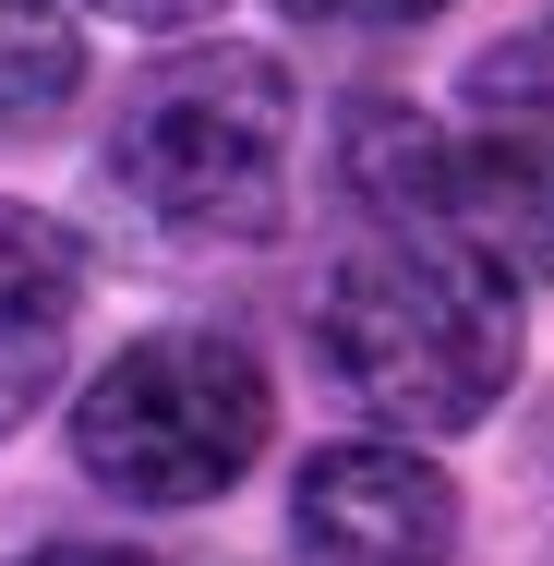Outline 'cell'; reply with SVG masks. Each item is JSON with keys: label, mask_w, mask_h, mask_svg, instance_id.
Listing matches in <instances>:
<instances>
[{"label": "cell", "mask_w": 554, "mask_h": 566, "mask_svg": "<svg viewBox=\"0 0 554 566\" xmlns=\"http://www.w3.org/2000/svg\"><path fill=\"white\" fill-rule=\"evenodd\" d=\"M314 361L374 434H470L519 386V290L435 229H362L314 290Z\"/></svg>", "instance_id": "obj_1"}, {"label": "cell", "mask_w": 554, "mask_h": 566, "mask_svg": "<svg viewBox=\"0 0 554 566\" xmlns=\"http://www.w3.org/2000/svg\"><path fill=\"white\" fill-rule=\"evenodd\" d=\"M302 85L278 49H181L109 120V193L169 241H265L290 218Z\"/></svg>", "instance_id": "obj_2"}, {"label": "cell", "mask_w": 554, "mask_h": 566, "mask_svg": "<svg viewBox=\"0 0 554 566\" xmlns=\"http://www.w3.org/2000/svg\"><path fill=\"white\" fill-rule=\"evenodd\" d=\"M265 422H278L265 361L229 326H145L73 398V458L121 506H206L265 458Z\"/></svg>", "instance_id": "obj_3"}, {"label": "cell", "mask_w": 554, "mask_h": 566, "mask_svg": "<svg viewBox=\"0 0 554 566\" xmlns=\"http://www.w3.org/2000/svg\"><path fill=\"white\" fill-rule=\"evenodd\" d=\"M349 181L386 229H435L506 290H554V120L470 109L458 133H435L410 109H362Z\"/></svg>", "instance_id": "obj_4"}, {"label": "cell", "mask_w": 554, "mask_h": 566, "mask_svg": "<svg viewBox=\"0 0 554 566\" xmlns=\"http://www.w3.org/2000/svg\"><path fill=\"white\" fill-rule=\"evenodd\" d=\"M290 566H458V482L410 434H337L290 482Z\"/></svg>", "instance_id": "obj_5"}, {"label": "cell", "mask_w": 554, "mask_h": 566, "mask_svg": "<svg viewBox=\"0 0 554 566\" xmlns=\"http://www.w3.org/2000/svg\"><path fill=\"white\" fill-rule=\"evenodd\" d=\"M73 326H85V241L36 206H0V447L61 398Z\"/></svg>", "instance_id": "obj_6"}, {"label": "cell", "mask_w": 554, "mask_h": 566, "mask_svg": "<svg viewBox=\"0 0 554 566\" xmlns=\"http://www.w3.org/2000/svg\"><path fill=\"white\" fill-rule=\"evenodd\" d=\"M85 97V24L61 0H0V133H36Z\"/></svg>", "instance_id": "obj_7"}, {"label": "cell", "mask_w": 554, "mask_h": 566, "mask_svg": "<svg viewBox=\"0 0 554 566\" xmlns=\"http://www.w3.org/2000/svg\"><path fill=\"white\" fill-rule=\"evenodd\" d=\"M470 97H482V109H519V120H554V24L506 36V49L470 73Z\"/></svg>", "instance_id": "obj_8"}, {"label": "cell", "mask_w": 554, "mask_h": 566, "mask_svg": "<svg viewBox=\"0 0 554 566\" xmlns=\"http://www.w3.org/2000/svg\"><path fill=\"white\" fill-rule=\"evenodd\" d=\"M85 12H109V24H145V36H181V24H206L218 0H85Z\"/></svg>", "instance_id": "obj_9"}, {"label": "cell", "mask_w": 554, "mask_h": 566, "mask_svg": "<svg viewBox=\"0 0 554 566\" xmlns=\"http://www.w3.org/2000/svg\"><path fill=\"white\" fill-rule=\"evenodd\" d=\"M302 12H326V24H435L446 0H302Z\"/></svg>", "instance_id": "obj_10"}, {"label": "cell", "mask_w": 554, "mask_h": 566, "mask_svg": "<svg viewBox=\"0 0 554 566\" xmlns=\"http://www.w3.org/2000/svg\"><path fill=\"white\" fill-rule=\"evenodd\" d=\"M12 566H145V555H121V543H49V555H12Z\"/></svg>", "instance_id": "obj_11"}]
</instances>
